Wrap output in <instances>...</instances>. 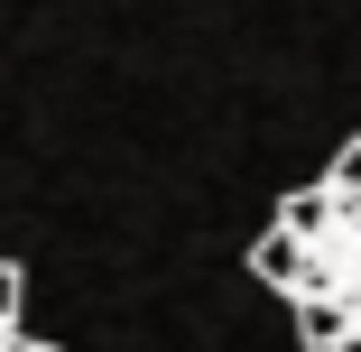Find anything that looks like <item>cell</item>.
<instances>
[{
  "label": "cell",
  "mask_w": 361,
  "mask_h": 352,
  "mask_svg": "<svg viewBox=\"0 0 361 352\" xmlns=\"http://www.w3.org/2000/svg\"><path fill=\"white\" fill-rule=\"evenodd\" d=\"M343 352H361V324H352V343H343Z\"/></svg>",
  "instance_id": "cell-7"
},
{
  "label": "cell",
  "mask_w": 361,
  "mask_h": 352,
  "mask_svg": "<svg viewBox=\"0 0 361 352\" xmlns=\"http://www.w3.org/2000/svg\"><path fill=\"white\" fill-rule=\"evenodd\" d=\"M19 297H28V278H19V260H0V334H19Z\"/></svg>",
  "instance_id": "cell-5"
},
{
  "label": "cell",
  "mask_w": 361,
  "mask_h": 352,
  "mask_svg": "<svg viewBox=\"0 0 361 352\" xmlns=\"http://www.w3.org/2000/svg\"><path fill=\"white\" fill-rule=\"evenodd\" d=\"M0 352H10V334H0Z\"/></svg>",
  "instance_id": "cell-8"
},
{
  "label": "cell",
  "mask_w": 361,
  "mask_h": 352,
  "mask_svg": "<svg viewBox=\"0 0 361 352\" xmlns=\"http://www.w3.org/2000/svg\"><path fill=\"white\" fill-rule=\"evenodd\" d=\"M334 223H343L334 186H297V195L278 204V232H287V241H306V250H324V241H334Z\"/></svg>",
  "instance_id": "cell-1"
},
{
  "label": "cell",
  "mask_w": 361,
  "mask_h": 352,
  "mask_svg": "<svg viewBox=\"0 0 361 352\" xmlns=\"http://www.w3.org/2000/svg\"><path fill=\"white\" fill-rule=\"evenodd\" d=\"M324 186H334V204H361V139H343V149H334Z\"/></svg>",
  "instance_id": "cell-4"
},
{
  "label": "cell",
  "mask_w": 361,
  "mask_h": 352,
  "mask_svg": "<svg viewBox=\"0 0 361 352\" xmlns=\"http://www.w3.org/2000/svg\"><path fill=\"white\" fill-rule=\"evenodd\" d=\"M352 324H361L352 297H297V343H306V352H343Z\"/></svg>",
  "instance_id": "cell-3"
},
{
  "label": "cell",
  "mask_w": 361,
  "mask_h": 352,
  "mask_svg": "<svg viewBox=\"0 0 361 352\" xmlns=\"http://www.w3.org/2000/svg\"><path fill=\"white\" fill-rule=\"evenodd\" d=\"M10 352H56V343H37V334H10Z\"/></svg>",
  "instance_id": "cell-6"
},
{
  "label": "cell",
  "mask_w": 361,
  "mask_h": 352,
  "mask_svg": "<svg viewBox=\"0 0 361 352\" xmlns=\"http://www.w3.org/2000/svg\"><path fill=\"white\" fill-rule=\"evenodd\" d=\"M306 260H315L306 241H287V232L269 223L259 250H250V278H259V288H278V297H306Z\"/></svg>",
  "instance_id": "cell-2"
}]
</instances>
